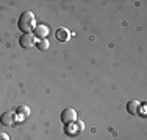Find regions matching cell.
I'll return each mask as SVG.
<instances>
[{
    "label": "cell",
    "instance_id": "3957f363",
    "mask_svg": "<svg viewBox=\"0 0 147 140\" xmlns=\"http://www.w3.org/2000/svg\"><path fill=\"white\" fill-rule=\"evenodd\" d=\"M77 120V111L72 109V107H67V109H64L61 112V121L63 123H74V121Z\"/></svg>",
    "mask_w": 147,
    "mask_h": 140
},
{
    "label": "cell",
    "instance_id": "30bf717a",
    "mask_svg": "<svg viewBox=\"0 0 147 140\" xmlns=\"http://www.w3.org/2000/svg\"><path fill=\"white\" fill-rule=\"evenodd\" d=\"M0 140H9V135L6 132H0Z\"/></svg>",
    "mask_w": 147,
    "mask_h": 140
},
{
    "label": "cell",
    "instance_id": "5b68a950",
    "mask_svg": "<svg viewBox=\"0 0 147 140\" xmlns=\"http://www.w3.org/2000/svg\"><path fill=\"white\" fill-rule=\"evenodd\" d=\"M139 107H141V101L131 100V101H128V104H127V112H128V114H131V115H138Z\"/></svg>",
    "mask_w": 147,
    "mask_h": 140
},
{
    "label": "cell",
    "instance_id": "8992f818",
    "mask_svg": "<svg viewBox=\"0 0 147 140\" xmlns=\"http://www.w3.org/2000/svg\"><path fill=\"white\" fill-rule=\"evenodd\" d=\"M34 34H36L38 37H41V39H45V36L49 34V27L36 25V27H34Z\"/></svg>",
    "mask_w": 147,
    "mask_h": 140
},
{
    "label": "cell",
    "instance_id": "9c48e42d",
    "mask_svg": "<svg viewBox=\"0 0 147 140\" xmlns=\"http://www.w3.org/2000/svg\"><path fill=\"white\" fill-rule=\"evenodd\" d=\"M36 45H38V48L39 50H47L49 47H50V41H47V39H41V41H38L36 42Z\"/></svg>",
    "mask_w": 147,
    "mask_h": 140
},
{
    "label": "cell",
    "instance_id": "277c9868",
    "mask_svg": "<svg viewBox=\"0 0 147 140\" xmlns=\"http://www.w3.org/2000/svg\"><path fill=\"white\" fill-rule=\"evenodd\" d=\"M16 121V112L13 111H6L2 114V117H0V123L3 126H13Z\"/></svg>",
    "mask_w": 147,
    "mask_h": 140
},
{
    "label": "cell",
    "instance_id": "6da1fadb",
    "mask_svg": "<svg viewBox=\"0 0 147 140\" xmlns=\"http://www.w3.org/2000/svg\"><path fill=\"white\" fill-rule=\"evenodd\" d=\"M17 27L22 31V34L31 33V30H34V27H36V17H34V14L31 11L22 13L19 20H17Z\"/></svg>",
    "mask_w": 147,
    "mask_h": 140
},
{
    "label": "cell",
    "instance_id": "7a4b0ae2",
    "mask_svg": "<svg viewBox=\"0 0 147 140\" xmlns=\"http://www.w3.org/2000/svg\"><path fill=\"white\" fill-rule=\"evenodd\" d=\"M19 44L22 48H31L36 45V36L31 33H27V34H22L19 39Z\"/></svg>",
    "mask_w": 147,
    "mask_h": 140
},
{
    "label": "cell",
    "instance_id": "52a82bcc",
    "mask_svg": "<svg viewBox=\"0 0 147 140\" xmlns=\"http://www.w3.org/2000/svg\"><path fill=\"white\" fill-rule=\"evenodd\" d=\"M16 115H19V117H22V118H27V117L30 115V107L25 106V104L19 106V107L16 109Z\"/></svg>",
    "mask_w": 147,
    "mask_h": 140
},
{
    "label": "cell",
    "instance_id": "ba28073f",
    "mask_svg": "<svg viewBox=\"0 0 147 140\" xmlns=\"http://www.w3.org/2000/svg\"><path fill=\"white\" fill-rule=\"evenodd\" d=\"M57 39L61 41V42H66L69 39V31L66 30V28H59V30L57 31Z\"/></svg>",
    "mask_w": 147,
    "mask_h": 140
}]
</instances>
